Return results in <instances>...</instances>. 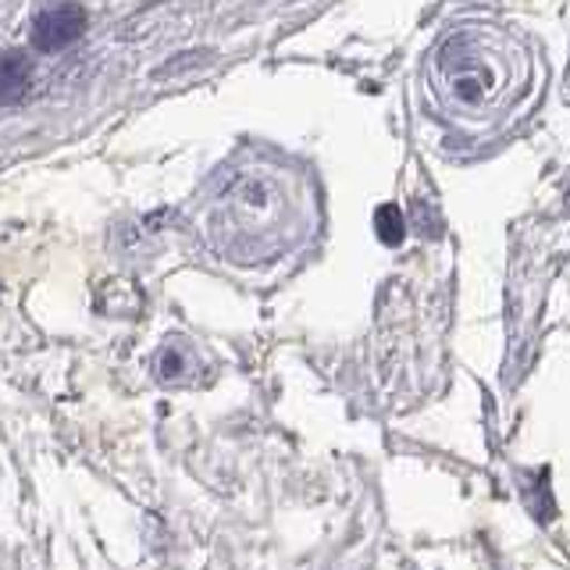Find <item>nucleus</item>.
<instances>
[{"mask_svg": "<svg viewBox=\"0 0 570 570\" xmlns=\"http://www.w3.org/2000/svg\"><path fill=\"white\" fill-rule=\"evenodd\" d=\"M374 232H379V239L385 246H400L403 236H406V218H403V210L396 204H385L374 210Z\"/></svg>", "mask_w": 570, "mask_h": 570, "instance_id": "obj_6", "label": "nucleus"}, {"mask_svg": "<svg viewBox=\"0 0 570 570\" xmlns=\"http://www.w3.org/2000/svg\"><path fill=\"white\" fill-rule=\"evenodd\" d=\"M154 371H157L160 382L186 385V382H196V371H200V356H196V350L186 346L183 338H168V343L160 346V353H157Z\"/></svg>", "mask_w": 570, "mask_h": 570, "instance_id": "obj_4", "label": "nucleus"}, {"mask_svg": "<svg viewBox=\"0 0 570 570\" xmlns=\"http://www.w3.org/2000/svg\"><path fill=\"white\" fill-rule=\"evenodd\" d=\"M424 89L432 115L474 142L513 125L539 89V65L517 32L471 22L445 32L428 53Z\"/></svg>", "mask_w": 570, "mask_h": 570, "instance_id": "obj_2", "label": "nucleus"}, {"mask_svg": "<svg viewBox=\"0 0 570 570\" xmlns=\"http://www.w3.org/2000/svg\"><path fill=\"white\" fill-rule=\"evenodd\" d=\"M86 22L89 18H86L82 4H71V0H65V4H50L32 18L29 47L36 53H58V50H65L79 40V36L86 32Z\"/></svg>", "mask_w": 570, "mask_h": 570, "instance_id": "obj_3", "label": "nucleus"}, {"mask_svg": "<svg viewBox=\"0 0 570 570\" xmlns=\"http://www.w3.org/2000/svg\"><path fill=\"white\" fill-rule=\"evenodd\" d=\"M29 79H32V68H29L26 53H18V50L0 53V104L22 100L29 89Z\"/></svg>", "mask_w": 570, "mask_h": 570, "instance_id": "obj_5", "label": "nucleus"}, {"mask_svg": "<svg viewBox=\"0 0 570 570\" xmlns=\"http://www.w3.org/2000/svg\"><path fill=\"white\" fill-rule=\"evenodd\" d=\"M196 228L210 254L228 264H275L317 232V189L303 168L272 154H246L214 178Z\"/></svg>", "mask_w": 570, "mask_h": 570, "instance_id": "obj_1", "label": "nucleus"}]
</instances>
